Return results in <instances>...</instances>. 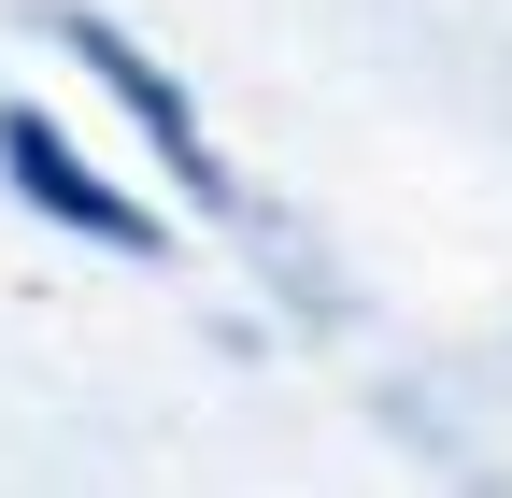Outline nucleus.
<instances>
[{"label": "nucleus", "mask_w": 512, "mask_h": 498, "mask_svg": "<svg viewBox=\"0 0 512 498\" xmlns=\"http://www.w3.org/2000/svg\"><path fill=\"white\" fill-rule=\"evenodd\" d=\"M72 57H86V72H100V86H114L128 114H143V129H157V143H171V171H185V185H200V200H228V171H214V143H200V114H185V100H171V72H143V57H128V43H114L100 15H72Z\"/></svg>", "instance_id": "nucleus-2"}, {"label": "nucleus", "mask_w": 512, "mask_h": 498, "mask_svg": "<svg viewBox=\"0 0 512 498\" xmlns=\"http://www.w3.org/2000/svg\"><path fill=\"white\" fill-rule=\"evenodd\" d=\"M0 171H15V185H29V200H43V214H72L86 242H128V257H143V242H157V214H128V200H114V185H100V171H86L72 143H57V129H43V114H0Z\"/></svg>", "instance_id": "nucleus-1"}]
</instances>
